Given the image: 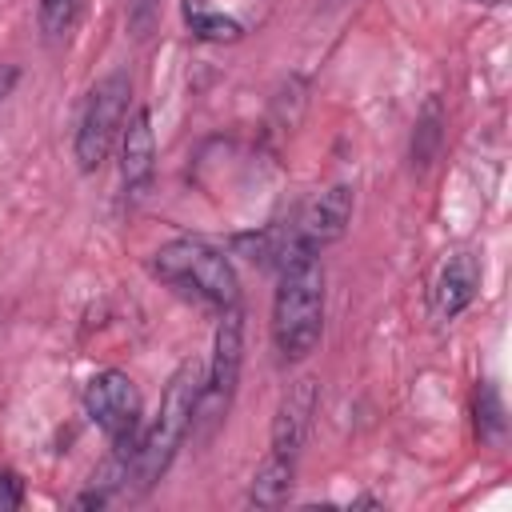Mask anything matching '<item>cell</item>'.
I'll list each match as a JSON object with an SVG mask.
<instances>
[{"instance_id": "5b68a950", "label": "cell", "mask_w": 512, "mask_h": 512, "mask_svg": "<svg viewBox=\"0 0 512 512\" xmlns=\"http://www.w3.org/2000/svg\"><path fill=\"white\" fill-rule=\"evenodd\" d=\"M84 412L104 432L108 448L128 456V464H132V452H136L140 432H144V400H140L136 380L120 368L96 372L84 388Z\"/></svg>"}, {"instance_id": "8992f818", "label": "cell", "mask_w": 512, "mask_h": 512, "mask_svg": "<svg viewBox=\"0 0 512 512\" xmlns=\"http://www.w3.org/2000/svg\"><path fill=\"white\" fill-rule=\"evenodd\" d=\"M240 364H244V312L240 304L216 312V332H212V356L204 364V388H200V408L196 420L220 424L224 412L232 408L236 384H240ZM192 420V428H196Z\"/></svg>"}, {"instance_id": "52a82bcc", "label": "cell", "mask_w": 512, "mask_h": 512, "mask_svg": "<svg viewBox=\"0 0 512 512\" xmlns=\"http://www.w3.org/2000/svg\"><path fill=\"white\" fill-rule=\"evenodd\" d=\"M152 176H156L152 112L136 108L124 120V132H120V188H124V204H140L144 192L152 188Z\"/></svg>"}, {"instance_id": "ac0fdd59", "label": "cell", "mask_w": 512, "mask_h": 512, "mask_svg": "<svg viewBox=\"0 0 512 512\" xmlns=\"http://www.w3.org/2000/svg\"><path fill=\"white\" fill-rule=\"evenodd\" d=\"M16 80H20V68H16V64H8V60H0V100L16 88Z\"/></svg>"}, {"instance_id": "9a60e30c", "label": "cell", "mask_w": 512, "mask_h": 512, "mask_svg": "<svg viewBox=\"0 0 512 512\" xmlns=\"http://www.w3.org/2000/svg\"><path fill=\"white\" fill-rule=\"evenodd\" d=\"M440 100H428L424 104V112H420V120H416V136H412V164H428L432 160V152H436V144H440Z\"/></svg>"}, {"instance_id": "ba28073f", "label": "cell", "mask_w": 512, "mask_h": 512, "mask_svg": "<svg viewBox=\"0 0 512 512\" xmlns=\"http://www.w3.org/2000/svg\"><path fill=\"white\" fill-rule=\"evenodd\" d=\"M476 292H480V260L472 252L444 256L440 268H436V276H432V296H428L432 320H440V324L456 320L476 300Z\"/></svg>"}, {"instance_id": "6da1fadb", "label": "cell", "mask_w": 512, "mask_h": 512, "mask_svg": "<svg viewBox=\"0 0 512 512\" xmlns=\"http://www.w3.org/2000/svg\"><path fill=\"white\" fill-rule=\"evenodd\" d=\"M200 388H204V364L196 356L176 364V372L168 376V384L160 392V408H156L152 424H144L140 444L132 452L128 484H124L128 500L152 492L160 484V476L172 468L184 436L192 432V420H196V408H200Z\"/></svg>"}, {"instance_id": "8fae6325", "label": "cell", "mask_w": 512, "mask_h": 512, "mask_svg": "<svg viewBox=\"0 0 512 512\" xmlns=\"http://www.w3.org/2000/svg\"><path fill=\"white\" fill-rule=\"evenodd\" d=\"M292 480H296V460L280 456V452H264V460H260V468L252 472V484H248V504H256V508L288 504Z\"/></svg>"}, {"instance_id": "7c38bea8", "label": "cell", "mask_w": 512, "mask_h": 512, "mask_svg": "<svg viewBox=\"0 0 512 512\" xmlns=\"http://www.w3.org/2000/svg\"><path fill=\"white\" fill-rule=\"evenodd\" d=\"M180 12H184V24L192 28L196 40H208V44H236V40L244 36V24L232 20L228 12L212 8V0H184Z\"/></svg>"}, {"instance_id": "9c48e42d", "label": "cell", "mask_w": 512, "mask_h": 512, "mask_svg": "<svg viewBox=\"0 0 512 512\" xmlns=\"http://www.w3.org/2000/svg\"><path fill=\"white\" fill-rule=\"evenodd\" d=\"M348 220H352V188H348V184H332V188H324V192L304 208L292 244H300V248H308V252H320V248H328V244H336V240L344 236Z\"/></svg>"}, {"instance_id": "277c9868", "label": "cell", "mask_w": 512, "mask_h": 512, "mask_svg": "<svg viewBox=\"0 0 512 512\" xmlns=\"http://www.w3.org/2000/svg\"><path fill=\"white\" fill-rule=\"evenodd\" d=\"M132 112V76L128 72H108L100 76L76 116V136H72V156L80 164V172H96L108 152L120 144L124 120Z\"/></svg>"}, {"instance_id": "7a4b0ae2", "label": "cell", "mask_w": 512, "mask_h": 512, "mask_svg": "<svg viewBox=\"0 0 512 512\" xmlns=\"http://www.w3.org/2000/svg\"><path fill=\"white\" fill-rule=\"evenodd\" d=\"M320 332H324V264L316 252L292 244L280 264V280L272 296V344L284 364H296L316 352Z\"/></svg>"}, {"instance_id": "d6986e66", "label": "cell", "mask_w": 512, "mask_h": 512, "mask_svg": "<svg viewBox=\"0 0 512 512\" xmlns=\"http://www.w3.org/2000/svg\"><path fill=\"white\" fill-rule=\"evenodd\" d=\"M476 4H492V8H496V4H504V0H476Z\"/></svg>"}, {"instance_id": "5bb4252c", "label": "cell", "mask_w": 512, "mask_h": 512, "mask_svg": "<svg viewBox=\"0 0 512 512\" xmlns=\"http://www.w3.org/2000/svg\"><path fill=\"white\" fill-rule=\"evenodd\" d=\"M476 436L496 444L504 436V404H500V392L492 380H484L476 388Z\"/></svg>"}, {"instance_id": "4fadbf2b", "label": "cell", "mask_w": 512, "mask_h": 512, "mask_svg": "<svg viewBox=\"0 0 512 512\" xmlns=\"http://www.w3.org/2000/svg\"><path fill=\"white\" fill-rule=\"evenodd\" d=\"M80 8H84V0H36V20H40L44 40L48 44L68 40V32L80 20Z\"/></svg>"}, {"instance_id": "e0dca14e", "label": "cell", "mask_w": 512, "mask_h": 512, "mask_svg": "<svg viewBox=\"0 0 512 512\" xmlns=\"http://www.w3.org/2000/svg\"><path fill=\"white\" fill-rule=\"evenodd\" d=\"M24 500V492H20V480L12 476V472H0V508H16Z\"/></svg>"}, {"instance_id": "3957f363", "label": "cell", "mask_w": 512, "mask_h": 512, "mask_svg": "<svg viewBox=\"0 0 512 512\" xmlns=\"http://www.w3.org/2000/svg\"><path fill=\"white\" fill-rule=\"evenodd\" d=\"M152 276L168 284L176 296L200 308H212V312L240 304V280H236L232 260L200 236H176L160 244L152 252Z\"/></svg>"}, {"instance_id": "30bf717a", "label": "cell", "mask_w": 512, "mask_h": 512, "mask_svg": "<svg viewBox=\"0 0 512 512\" xmlns=\"http://www.w3.org/2000/svg\"><path fill=\"white\" fill-rule=\"evenodd\" d=\"M312 412H316V380H308V376H304V380L288 384V392H284V396H280V404H276L268 452H280V456L300 460V448H304V440H308Z\"/></svg>"}, {"instance_id": "2e32d148", "label": "cell", "mask_w": 512, "mask_h": 512, "mask_svg": "<svg viewBox=\"0 0 512 512\" xmlns=\"http://www.w3.org/2000/svg\"><path fill=\"white\" fill-rule=\"evenodd\" d=\"M124 16H128V32L136 40H148L160 20V0H124Z\"/></svg>"}]
</instances>
